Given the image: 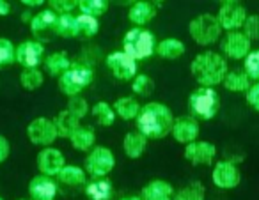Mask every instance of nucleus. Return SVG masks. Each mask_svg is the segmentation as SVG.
Instances as JSON below:
<instances>
[{
    "instance_id": "nucleus-1",
    "label": "nucleus",
    "mask_w": 259,
    "mask_h": 200,
    "mask_svg": "<svg viewBox=\"0 0 259 200\" xmlns=\"http://www.w3.org/2000/svg\"><path fill=\"white\" fill-rule=\"evenodd\" d=\"M174 114L167 105L151 101L141 108V114L135 119L137 131L148 140H162L170 135L174 124Z\"/></svg>"
},
{
    "instance_id": "nucleus-2",
    "label": "nucleus",
    "mask_w": 259,
    "mask_h": 200,
    "mask_svg": "<svg viewBox=\"0 0 259 200\" xmlns=\"http://www.w3.org/2000/svg\"><path fill=\"white\" fill-rule=\"evenodd\" d=\"M190 73L199 87H209L215 89L217 85H222L224 78L229 73L227 61L222 54L213 50H206L197 54L190 64Z\"/></svg>"
},
{
    "instance_id": "nucleus-3",
    "label": "nucleus",
    "mask_w": 259,
    "mask_h": 200,
    "mask_svg": "<svg viewBox=\"0 0 259 200\" xmlns=\"http://www.w3.org/2000/svg\"><path fill=\"white\" fill-rule=\"evenodd\" d=\"M122 52L134 59V61H144L155 55L156 39L151 30L144 27H134L122 37Z\"/></svg>"
},
{
    "instance_id": "nucleus-4",
    "label": "nucleus",
    "mask_w": 259,
    "mask_h": 200,
    "mask_svg": "<svg viewBox=\"0 0 259 200\" xmlns=\"http://www.w3.org/2000/svg\"><path fill=\"white\" fill-rule=\"evenodd\" d=\"M188 34H190L192 41L197 43L199 46H211V44L219 43L222 39V27H220L217 15L211 13H202V15L195 16L188 23Z\"/></svg>"
},
{
    "instance_id": "nucleus-5",
    "label": "nucleus",
    "mask_w": 259,
    "mask_h": 200,
    "mask_svg": "<svg viewBox=\"0 0 259 200\" xmlns=\"http://www.w3.org/2000/svg\"><path fill=\"white\" fill-rule=\"evenodd\" d=\"M94 80V69L85 62H73V66L59 76V90L64 96H80Z\"/></svg>"
},
{
    "instance_id": "nucleus-6",
    "label": "nucleus",
    "mask_w": 259,
    "mask_h": 200,
    "mask_svg": "<svg viewBox=\"0 0 259 200\" xmlns=\"http://www.w3.org/2000/svg\"><path fill=\"white\" fill-rule=\"evenodd\" d=\"M188 110L197 121H211L220 110V96L215 89L199 87L188 96Z\"/></svg>"
},
{
    "instance_id": "nucleus-7",
    "label": "nucleus",
    "mask_w": 259,
    "mask_h": 200,
    "mask_svg": "<svg viewBox=\"0 0 259 200\" xmlns=\"http://www.w3.org/2000/svg\"><path fill=\"white\" fill-rule=\"evenodd\" d=\"M114 167H115L114 153H112L110 149H107V147L98 145L87 153L83 170L93 179H103L114 170Z\"/></svg>"
},
{
    "instance_id": "nucleus-8",
    "label": "nucleus",
    "mask_w": 259,
    "mask_h": 200,
    "mask_svg": "<svg viewBox=\"0 0 259 200\" xmlns=\"http://www.w3.org/2000/svg\"><path fill=\"white\" fill-rule=\"evenodd\" d=\"M248 15L247 9L241 2H236V0H227V2H222V6L219 8V13H217V20H219L220 27H222L224 32H236V30H241L247 22Z\"/></svg>"
},
{
    "instance_id": "nucleus-9",
    "label": "nucleus",
    "mask_w": 259,
    "mask_h": 200,
    "mask_svg": "<svg viewBox=\"0 0 259 200\" xmlns=\"http://www.w3.org/2000/svg\"><path fill=\"white\" fill-rule=\"evenodd\" d=\"M105 64L110 69L112 76L115 80H121V82H132L139 75L137 61H134V59L130 57V55H126L122 50L108 54L107 59H105Z\"/></svg>"
},
{
    "instance_id": "nucleus-10",
    "label": "nucleus",
    "mask_w": 259,
    "mask_h": 200,
    "mask_svg": "<svg viewBox=\"0 0 259 200\" xmlns=\"http://www.w3.org/2000/svg\"><path fill=\"white\" fill-rule=\"evenodd\" d=\"M250 46L252 41L245 36L241 30H236V32H226L220 39V52L222 55L231 61H245L248 54H250Z\"/></svg>"
},
{
    "instance_id": "nucleus-11",
    "label": "nucleus",
    "mask_w": 259,
    "mask_h": 200,
    "mask_svg": "<svg viewBox=\"0 0 259 200\" xmlns=\"http://www.w3.org/2000/svg\"><path fill=\"white\" fill-rule=\"evenodd\" d=\"M27 138H29L34 145H41L43 149L52 145V143L59 138L54 119L36 117L34 121H30L29 126H27Z\"/></svg>"
},
{
    "instance_id": "nucleus-12",
    "label": "nucleus",
    "mask_w": 259,
    "mask_h": 200,
    "mask_svg": "<svg viewBox=\"0 0 259 200\" xmlns=\"http://www.w3.org/2000/svg\"><path fill=\"white\" fill-rule=\"evenodd\" d=\"M183 156L188 163L195 165V167H208L215 161L217 147L208 140H195V142L185 145Z\"/></svg>"
},
{
    "instance_id": "nucleus-13",
    "label": "nucleus",
    "mask_w": 259,
    "mask_h": 200,
    "mask_svg": "<svg viewBox=\"0 0 259 200\" xmlns=\"http://www.w3.org/2000/svg\"><path fill=\"white\" fill-rule=\"evenodd\" d=\"M211 181L220 189H234L241 181L240 168L229 160L217 161L211 172Z\"/></svg>"
},
{
    "instance_id": "nucleus-14",
    "label": "nucleus",
    "mask_w": 259,
    "mask_h": 200,
    "mask_svg": "<svg viewBox=\"0 0 259 200\" xmlns=\"http://www.w3.org/2000/svg\"><path fill=\"white\" fill-rule=\"evenodd\" d=\"M16 62L23 69H36L45 62V46L39 41H23L16 46Z\"/></svg>"
},
{
    "instance_id": "nucleus-15",
    "label": "nucleus",
    "mask_w": 259,
    "mask_h": 200,
    "mask_svg": "<svg viewBox=\"0 0 259 200\" xmlns=\"http://www.w3.org/2000/svg\"><path fill=\"white\" fill-rule=\"evenodd\" d=\"M36 165H37L39 174L54 177V175H57L59 172L66 167V158H64V154L59 149H55V147H45V149H41L39 154H37Z\"/></svg>"
},
{
    "instance_id": "nucleus-16",
    "label": "nucleus",
    "mask_w": 259,
    "mask_h": 200,
    "mask_svg": "<svg viewBox=\"0 0 259 200\" xmlns=\"http://www.w3.org/2000/svg\"><path fill=\"white\" fill-rule=\"evenodd\" d=\"M170 135H172V138L178 143L188 145V143L199 140V121L192 117V115L176 117L174 119L172 129H170Z\"/></svg>"
},
{
    "instance_id": "nucleus-17",
    "label": "nucleus",
    "mask_w": 259,
    "mask_h": 200,
    "mask_svg": "<svg viewBox=\"0 0 259 200\" xmlns=\"http://www.w3.org/2000/svg\"><path fill=\"white\" fill-rule=\"evenodd\" d=\"M57 191V182L48 175L37 174L29 182V195L32 200H55Z\"/></svg>"
},
{
    "instance_id": "nucleus-18",
    "label": "nucleus",
    "mask_w": 259,
    "mask_h": 200,
    "mask_svg": "<svg viewBox=\"0 0 259 200\" xmlns=\"http://www.w3.org/2000/svg\"><path fill=\"white\" fill-rule=\"evenodd\" d=\"M158 9L153 2H146V0H139L135 2L128 11V20L134 23L135 27H144L156 16Z\"/></svg>"
},
{
    "instance_id": "nucleus-19",
    "label": "nucleus",
    "mask_w": 259,
    "mask_h": 200,
    "mask_svg": "<svg viewBox=\"0 0 259 200\" xmlns=\"http://www.w3.org/2000/svg\"><path fill=\"white\" fill-rule=\"evenodd\" d=\"M68 140L71 142L73 149L80 151V153H89L91 149H94V143H96V131L93 126L80 124Z\"/></svg>"
},
{
    "instance_id": "nucleus-20",
    "label": "nucleus",
    "mask_w": 259,
    "mask_h": 200,
    "mask_svg": "<svg viewBox=\"0 0 259 200\" xmlns=\"http://www.w3.org/2000/svg\"><path fill=\"white\" fill-rule=\"evenodd\" d=\"M174 188L170 182L163 181V179H155L149 181L148 184L142 188V200H174Z\"/></svg>"
},
{
    "instance_id": "nucleus-21",
    "label": "nucleus",
    "mask_w": 259,
    "mask_h": 200,
    "mask_svg": "<svg viewBox=\"0 0 259 200\" xmlns=\"http://www.w3.org/2000/svg\"><path fill=\"white\" fill-rule=\"evenodd\" d=\"M146 147H148V138L144 135H141L139 131L126 133L124 138H122V151L132 160L141 158L146 153Z\"/></svg>"
},
{
    "instance_id": "nucleus-22",
    "label": "nucleus",
    "mask_w": 259,
    "mask_h": 200,
    "mask_svg": "<svg viewBox=\"0 0 259 200\" xmlns=\"http://www.w3.org/2000/svg\"><path fill=\"white\" fill-rule=\"evenodd\" d=\"M45 69L52 76H62L73 66V61L66 52H54L45 57Z\"/></svg>"
},
{
    "instance_id": "nucleus-23",
    "label": "nucleus",
    "mask_w": 259,
    "mask_h": 200,
    "mask_svg": "<svg viewBox=\"0 0 259 200\" xmlns=\"http://www.w3.org/2000/svg\"><path fill=\"white\" fill-rule=\"evenodd\" d=\"M185 50L187 48H185L183 41L176 39V37H167V39H162L160 43H156L155 54L163 61H176V59L183 57Z\"/></svg>"
},
{
    "instance_id": "nucleus-24",
    "label": "nucleus",
    "mask_w": 259,
    "mask_h": 200,
    "mask_svg": "<svg viewBox=\"0 0 259 200\" xmlns=\"http://www.w3.org/2000/svg\"><path fill=\"white\" fill-rule=\"evenodd\" d=\"M141 103L132 96H121L115 99L114 103V112L117 117H121L122 121H134L141 114Z\"/></svg>"
},
{
    "instance_id": "nucleus-25",
    "label": "nucleus",
    "mask_w": 259,
    "mask_h": 200,
    "mask_svg": "<svg viewBox=\"0 0 259 200\" xmlns=\"http://www.w3.org/2000/svg\"><path fill=\"white\" fill-rule=\"evenodd\" d=\"M252 80L247 76V73L243 69H233L226 75L224 78V89H227L229 92H247L252 85Z\"/></svg>"
},
{
    "instance_id": "nucleus-26",
    "label": "nucleus",
    "mask_w": 259,
    "mask_h": 200,
    "mask_svg": "<svg viewBox=\"0 0 259 200\" xmlns=\"http://www.w3.org/2000/svg\"><path fill=\"white\" fill-rule=\"evenodd\" d=\"M55 177L61 184L66 186H83L87 184V172L78 165H66Z\"/></svg>"
},
{
    "instance_id": "nucleus-27",
    "label": "nucleus",
    "mask_w": 259,
    "mask_h": 200,
    "mask_svg": "<svg viewBox=\"0 0 259 200\" xmlns=\"http://www.w3.org/2000/svg\"><path fill=\"white\" fill-rule=\"evenodd\" d=\"M57 18H59V16L55 15V13L52 11L50 8L43 9V11H39L37 15L32 16V20H30V23H29L30 30H32L36 36H39V34H45V30H54Z\"/></svg>"
},
{
    "instance_id": "nucleus-28",
    "label": "nucleus",
    "mask_w": 259,
    "mask_h": 200,
    "mask_svg": "<svg viewBox=\"0 0 259 200\" xmlns=\"http://www.w3.org/2000/svg\"><path fill=\"white\" fill-rule=\"evenodd\" d=\"M85 195L91 200H110L112 182L108 179H93L85 184Z\"/></svg>"
},
{
    "instance_id": "nucleus-29",
    "label": "nucleus",
    "mask_w": 259,
    "mask_h": 200,
    "mask_svg": "<svg viewBox=\"0 0 259 200\" xmlns=\"http://www.w3.org/2000/svg\"><path fill=\"white\" fill-rule=\"evenodd\" d=\"M54 124H55V129H57V135L61 136V138H69L71 133L82 124V121L73 117V115L64 108V110L59 112V115L54 119Z\"/></svg>"
},
{
    "instance_id": "nucleus-30",
    "label": "nucleus",
    "mask_w": 259,
    "mask_h": 200,
    "mask_svg": "<svg viewBox=\"0 0 259 200\" xmlns=\"http://www.w3.org/2000/svg\"><path fill=\"white\" fill-rule=\"evenodd\" d=\"M91 114H93L96 124L101 126V128H108V126H112L115 122L114 107L108 105L107 101H98V103L91 108Z\"/></svg>"
},
{
    "instance_id": "nucleus-31",
    "label": "nucleus",
    "mask_w": 259,
    "mask_h": 200,
    "mask_svg": "<svg viewBox=\"0 0 259 200\" xmlns=\"http://www.w3.org/2000/svg\"><path fill=\"white\" fill-rule=\"evenodd\" d=\"M55 36L62 37V39H73V37H78L76 32V16L73 15H62L57 18L54 27Z\"/></svg>"
},
{
    "instance_id": "nucleus-32",
    "label": "nucleus",
    "mask_w": 259,
    "mask_h": 200,
    "mask_svg": "<svg viewBox=\"0 0 259 200\" xmlns=\"http://www.w3.org/2000/svg\"><path fill=\"white\" fill-rule=\"evenodd\" d=\"M174 200H206V186L201 181H192L174 193Z\"/></svg>"
},
{
    "instance_id": "nucleus-33",
    "label": "nucleus",
    "mask_w": 259,
    "mask_h": 200,
    "mask_svg": "<svg viewBox=\"0 0 259 200\" xmlns=\"http://www.w3.org/2000/svg\"><path fill=\"white\" fill-rule=\"evenodd\" d=\"M108 2L107 0H78V11L80 15L93 16V18H100L108 11Z\"/></svg>"
},
{
    "instance_id": "nucleus-34",
    "label": "nucleus",
    "mask_w": 259,
    "mask_h": 200,
    "mask_svg": "<svg viewBox=\"0 0 259 200\" xmlns=\"http://www.w3.org/2000/svg\"><path fill=\"white\" fill-rule=\"evenodd\" d=\"M20 83L25 90H37L45 83V73L39 68L36 69H23L20 73Z\"/></svg>"
},
{
    "instance_id": "nucleus-35",
    "label": "nucleus",
    "mask_w": 259,
    "mask_h": 200,
    "mask_svg": "<svg viewBox=\"0 0 259 200\" xmlns=\"http://www.w3.org/2000/svg\"><path fill=\"white\" fill-rule=\"evenodd\" d=\"M98 30H100V22L96 18L85 15L76 16V32H78V37L91 39V37L96 36Z\"/></svg>"
},
{
    "instance_id": "nucleus-36",
    "label": "nucleus",
    "mask_w": 259,
    "mask_h": 200,
    "mask_svg": "<svg viewBox=\"0 0 259 200\" xmlns=\"http://www.w3.org/2000/svg\"><path fill=\"white\" fill-rule=\"evenodd\" d=\"M132 90H134L137 96L148 97L155 90V82L149 75H137L132 80Z\"/></svg>"
},
{
    "instance_id": "nucleus-37",
    "label": "nucleus",
    "mask_w": 259,
    "mask_h": 200,
    "mask_svg": "<svg viewBox=\"0 0 259 200\" xmlns=\"http://www.w3.org/2000/svg\"><path fill=\"white\" fill-rule=\"evenodd\" d=\"M16 62V46L8 37H0V68H8V66Z\"/></svg>"
},
{
    "instance_id": "nucleus-38",
    "label": "nucleus",
    "mask_w": 259,
    "mask_h": 200,
    "mask_svg": "<svg viewBox=\"0 0 259 200\" xmlns=\"http://www.w3.org/2000/svg\"><path fill=\"white\" fill-rule=\"evenodd\" d=\"M66 110H68L69 114L73 115V117H76L78 121H82V119L91 112V108H89V103H87L85 97L75 96V97H69V99H68Z\"/></svg>"
},
{
    "instance_id": "nucleus-39",
    "label": "nucleus",
    "mask_w": 259,
    "mask_h": 200,
    "mask_svg": "<svg viewBox=\"0 0 259 200\" xmlns=\"http://www.w3.org/2000/svg\"><path fill=\"white\" fill-rule=\"evenodd\" d=\"M243 71L252 82H259V50H252L243 61Z\"/></svg>"
},
{
    "instance_id": "nucleus-40",
    "label": "nucleus",
    "mask_w": 259,
    "mask_h": 200,
    "mask_svg": "<svg viewBox=\"0 0 259 200\" xmlns=\"http://www.w3.org/2000/svg\"><path fill=\"white\" fill-rule=\"evenodd\" d=\"M50 9L57 16L62 15H73L75 9H78V0H50Z\"/></svg>"
},
{
    "instance_id": "nucleus-41",
    "label": "nucleus",
    "mask_w": 259,
    "mask_h": 200,
    "mask_svg": "<svg viewBox=\"0 0 259 200\" xmlns=\"http://www.w3.org/2000/svg\"><path fill=\"white\" fill-rule=\"evenodd\" d=\"M241 32H243L250 41H259V15L248 16Z\"/></svg>"
},
{
    "instance_id": "nucleus-42",
    "label": "nucleus",
    "mask_w": 259,
    "mask_h": 200,
    "mask_svg": "<svg viewBox=\"0 0 259 200\" xmlns=\"http://www.w3.org/2000/svg\"><path fill=\"white\" fill-rule=\"evenodd\" d=\"M245 97H247V103L252 110L259 112V82H254L250 85V89L245 92Z\"/></svg>"
},
{
    "instance_id": "nucleus-43",
    "label": "nucleus",
    "mask_w": 259,
    "mask_h": 200,
    "mask_svg": "<svg viewBox=\"0 0 259 200\" xmlns=\"http://www.w3.org/2000/svg\"><path fill=\"white\" fill-rule=\"evenodd\" d=\"M11 154V143L4 135H0V165L4 163Z\"/></svg>"
},
{
    "instance_id": "nucleus-44",
    "label": "nucleus",
    "mask_w": 259,
    "mask_h": 200,
    "mask_svg": "<svg viewBox=\"0 0 259 200\" xmlns=\"http://www.w3.org/2000/svg\"><path fill=\"white\" fill-rule=\"evenodd\" d=\"M11 13V4H9L8 0H0V16L4 18Z\"/></svg>"
},
{
    "instance_id": "nucleus-45",
    "label": "nucleus",
    "mask_w": 259,
    "mask_h": 200,
    "mask_svg": "<svg viewBox=\"0 0 259 200\" xmlns=\"http://www.w3.org/2000/svg\"><path fill=\"white\" fill-rule=\"evenodd\" d=\"M22 4L29 9H34V8H41L45 4V0H22Z\"/></svg>"
},
{
    "instance_id": "nucleus-46",
    "label": "nucleus",
    "mask_w": 259,
    "mask_h": 200,
    "mask_svg": "<svg viewBox=\"0 0 259 200\" xmlns=\"http://www.w3.org/2000/svg\"><path fill=\"white\" fill-rule=\"evenodd\" d=\"M121 200H142V198H141V196L132 195V196H124V198H121Z\"/></svg>"
},
{
    "instance_id": "nucleus-47",
    "label": "nucleus",
    "mask_w": 259,
    "mask_h": 200,
    "mask_svg": "<svg viewBox=\"0 0 259 200\" xmlns=\"http://www.w3.org/2000/svg\"><path fill=\"white\" fill-rule=\"evenodd\" d=\"M18 200H27V198H18ZM30 200H32V198H30Z\"/></svg>"
},
{
    "instance_id": "nucleus-48",
    "label": "nucleus",
    "mask_w": 259,
    "mask_h": 200,
    "mask_svg": "<svg viewBox=\"0 0 259 200\" xmlns=\"http://www.w3.org/2000/svg\"><path fill=\"white\" fill-rule=\"evenodd\" d=\"M0 200H4V198H2V196H0Z\"/></svg>"
}]
</instances>
